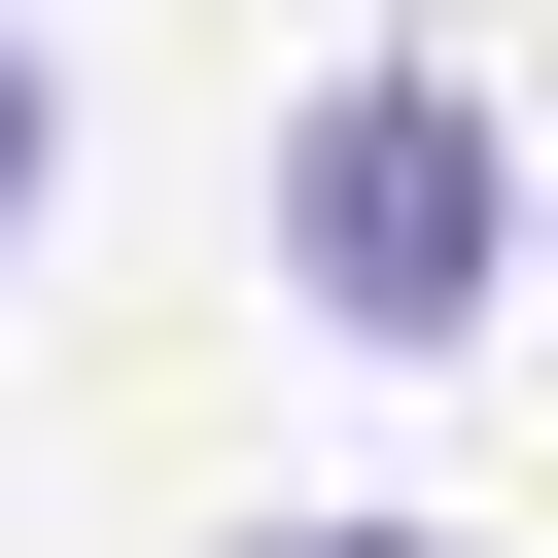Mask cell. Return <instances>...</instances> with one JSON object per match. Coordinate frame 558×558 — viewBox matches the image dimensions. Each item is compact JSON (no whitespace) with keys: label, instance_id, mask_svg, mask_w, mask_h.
I'll list each match as a JSON object with an SVG mask.
<instances>
[{"label":"cell","instance_id":"6da1fadb","mask_svg":"<svg viewBox=\"0 0 558 558\" xmlns=\"http://www.w3.org/2000/svg\"><path fill=\"white\" fill-rule=\"evenodd\" d=\"M279 279H314L349 349H453V314L523 279V140H488L453 70H349V105L279 140Z\"/></svg>","mask_w":558,"mask_h":558},{"label":"cell","instance_id":"7a4b0ae2","mask_svg":"<svg viewBox=\"0 0 558 558\" xmlns=\"http://www.w3.org/2000/svg\"><path fill=\"white\" fill-rule=\"evenodd\" d=\"M35 209H70V105H35V35H0V279H35Z\"/></svg>","mask_w":558,"mask_h":558},{"label":"cell","instance_id":"3957f363","mask_svg":"<svg viewBox=\"0 0 558 558\" xmlns=\"http://www.w3.org/2000/svg\"><path fill=\"white\" fill-rule=\"evenodd\" d=\"M244 558H488V523H244Z\"/></svg>","mask_w":558,"mask_h":558}]
</instances>
